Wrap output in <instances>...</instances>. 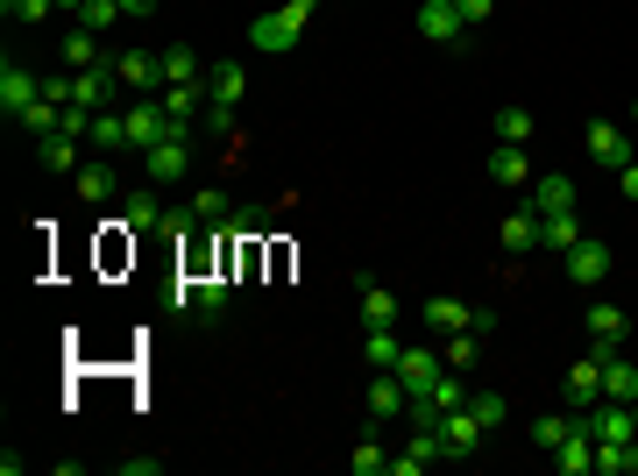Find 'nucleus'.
Listing matches in <instances>:
<instances>
[{
  "label": "nucleus",
  "mask_w": 638,
  "mask_h": 476,
  "mask_svg": "<svg viewBox=\"0 0 638 476\" xmlns=\"http://www.w3.org/2000/svg\"><path fill=\"white\" fill-rule=\"evenodd\" d=\"M320 14V0H277V8L269 14H256V22H248V50H298V36H305V22H313Z\"/></svg>",
  "instance_id": "1"
},
{
  "label": "nucleus",
  "mask_w": 638,
  "mask_h": 476,
  "mask_svg": "<svg viewBox=\"0 0 638 476\" xmlns=\"http://www.w3.org/2000/svg\"><path fill=\"white\" fill-rule=\"evenodd\" d=\"M419 320H425V328H433L440 341L461 334V328H475V334H490V328H497V313H490V307H469V299H454V292H433V299L419 307Z\"/></svg>",
  "instance_id": "2"
},
{
  "label": "nucleus",
  "mask_w": 638,
  "mask_h": 476,
  "mask_svg": "<svg viewBox=\"0 0 638 476\" xmlns=\"http://www.w3.org/2000/svg\"><path fill=\"white\" fill-rule=\"evenodd\" d=\"M43 100V71H29V65H0V114H8V122H22V114Z\"/></svg>",
  "instance_id": "3"
},
{
  "label": "nucleus",
  "mask_w": 638,
  "mask_h": 476,
  "mask_svg": "<svg viewBox=\"0 0 638 476\" xmlns=\"http://www.w3.org/2000/svg\"><path fill=\"white\" fill-rule=\"evenodd\" d=\"M582 334H589L596 356H617V349H625V334H631V313L610 307V299H596V307L582 313Z\"/></svg>",
  "instance_id": "4"
},
{
  "label": "nucleus",
  "mask_w": 638,
  "mask_h": 476,
  "mask_svg": "<svg viewBox=\"0 0 638 476\" xmlns=\"http://www.w3.org/2000/svg\"><path fill=\"white\" fill-rule=\"evenodd\" d=\"M412 29L425 36V43H440V50H454L461 36H469V22H461V8H454V0H419Z\"/></svg>",
  "instance_id": "5"
},
{
  "label": "nucleus",
  "mask_w": 638,
  "mask_h": 476,
  "mask_svg": "<svg viewBox=\"0 0 638 476\" xmlns=\"http://www.w3.org/2000/svg\"><path fill=\"white\" fill-rule=\"evenodd\" d=\"M440 441H448V463H469V455L490 441V427H482L469 406H454V412H440Z\"/></svg>",
  "instance_id": "6"
},
{
  "label": "nucleus",
  "mask_w": 638,
  "mask_h": 476,
  "mask_svg": "<svg viewBox=\"0 0 638 476\" xmlns=\"http://www.w3.org/2000/svg\"><path fill=\"white\" fill-rule=\"evenodd\" d=\"M539 235H547V214H539L532 200L518 206V214L497 221V242H504V256H532V250H539Z\"/></svg>",
  "instance_id": "7"
},
{
  "label": "nucleus",
  "mask_w": 638,
  "mask_h": 476,
  "mask_svg": "<svg viewBox=\"0 0 638 476\" xmlns=\"http://www.w3.org/2000/svg\"><path fill=\"white\" fill-rule=\"evenodd\" d=\"M560 263H568V278H575V284H603V278L617 271L610 242H596V235H582L575 250H560Z\"/></svg>",
  "instance_id": "8"
},
{
  "label": "nucleus",
  "mask_w": 638,
  "mask_h": 476,
  "mask_svg": "<svg viewBox=\"0 0 638 476\" xmlns=\"http://www.w3.org/2000/svg\"><path fill=\"white\" fill-rule=\"evenodd\" d=\"M114 71H121V86L143 100V93H164V57L157 50H114Z\"/></svg>",
  "instance_id": "9"
},
{
  "label": "nucleus",
  "mask_w": 638,
  "mask_h": 476,
  "mask_svg": "<svg viewBox=\"0 0 638 476\" xmlns=\"http://www.w3.org/2000/svg\"><path fill=\"white\" fill-rule=\"evenodd\" d=\"M248 93V65L242 57H213L206 65V107H242Z\"/></svg>",
  "instance_id": "10"
},
{
  "label": "nucleus",
  "mask_w": 638,
  "mask_h": 476,
  "mask_svg": "<svg viewBox=\"0 0 638 476\" xmlns=\"http://www.w3.org/2000/svg\"><path fill=\"white\" fill-rule=\"evenodd\" d=\"M404 406H412V391L397 385V370H376L370 391H362V412H370V420H404Z\"/></svg>",
  "instance_id": "11"
},
{
  "label": "nucleus",
  "mask_w": 638,
  "mask_h": 476,
  "mask_svg": "<svg viewBox=\"0 0 638 476\" xmlns=\"http://www.w3.org/2000/svg\"><path fill=\"white\" fill-rule=\"evenodd\" d=\"M71 193H79L86 206H107L114 193H121V171H114V157H86L79 178H71Z\"/></svg>",
  "instance_id": "12"
},
{
  "label": "nucleus",
  "mask_w": 638,
  "mask_h": 476,
  "mask_svg": "<svg viewBox=\"0 0 638 476\" xmlns=\"http://www.w3.org/2000/svg\"><path fill=\"white\" fill-rule=\"evenodd\" d=\"M589 157L603 164V171H625V164L638 157V143H631L617 122H589Z\"/></svg>",
  "instance_id": "13"
},
{
  "label": "nucleus",
  "mask_w": 638,
  "mask_h": 476,
  "mask_svg": "<svg viewBox=\"0 0 638 476\" xmlns=\"http://www.w3.org/2000/svg\"><path fill=\"white\" fill-rule=\"evenodd\" d=\"M57 57H65V71H92V65H114L107 36H92V29H79V22L65 29V50H57Z\"/></svg>",
  "instance_id": "14"
},
{
  "label": "nucleus",
  "mask_w": 638,
  "mask_h": 476,
  "mask_svg": "<svg viewBox=\"0 0 638 476\" xmlns=\"http://www.w3.org/2000/svg\"><path fill=\"white\" fill-rule=\"evenodd\" d=\"M185 164H192V143H149L143 149V178L149 185H178Z\"/></svg>",
  "instance_id": "15"
},
{
  "label": "nucleus",
  "mask_w": 638,
  "mask_h": 476,
  "mask_svg": "<svg viewBox=\"0 0 638 476\" xmlns=\"http://www.w3.org/2000/svg\"><path fill=\"white\" fill-rule=\"evenodd\" d=\"M560 398H568V406H596V398H603V356H596V349H582V363L568 370V385H560Z\"/></svg>",
  "instance_id": "16"
},
{
  "label": "nucleus",
  "mask_w": 638,
  "mask_h": 476,
  "mask_svg": "<svg viewBox=\"0 0 638 476\" xmlns=\"http://www.w3.org/2000/svg\"><path fill=\"white\" fill-rule=\"evenodd\" d=\"M121 227H128V235H149V227H164L157 185H135V193H121Z\"/></svg>",
  "instance_id": "17"
},
{
  "label": "nucleus",
  "mask_w": 638,
  "mask_h": 476,
  "mask_svg": "<svg viewBox=\"0 0 638 476\" xmlns=\"http://www.w3.org/2000/svg\"><path fill=\"white\" fill-rule=\"evenodd\" d=\"M355 292H362V328H397V292L391 284H376V278H355Z\"/></svg>",
  "instance_id": "18"
},
{
  "label": "nucleus",
  "mask_w": 638,
  "mask_h": 476,
  "mask_svg": "<svg viewBox=\"0 0 638 476\" xmlns=\"http://www.w3.org/2000/svg\"><path fill=\"white\" fill-rule=\"evenodd\" d=\"M553 469H560V476H589V469H596V441H589V406H582V427H575L568 441L553 448Z\"/></svg>",
  "instance_id": "19"
},
{
  "label": "nucleus",
  "mask_w": 638,
  "mask_h": 476,
  "mask_svg": "<svg viewBox=\"0 0 638 476\" xmlns=\"http://www.w3.org/2000/svg\"><path fill=\"white\" fill-rule=\"evenodd\" d=\"M92 157H121V149H135L128 143V107H107V114H92Z\"/></svg>",
  "instance_id": "20"
},
{
  "label": "nucleus",
  "mask_w": 638,
  "mask_h": 476,
  "mask_svg": "<svg viewBox=\"0 0 638 476\" xmlns=\"http://www.w3.org/2000/svg\"><path fill=\"white\" fill-rule=\"evenodd\" d=\"M490 178L511 185V193H526V185L539 178V171L526 164V143H497V149H490Z\"/></svg>",
  "instance_id": "21"
},
{
  "label": "nucleus",
  "mask_w": 638,
  "mask_h": 476,
  "mask_svg": "<svg viewBox=\"0 0 638 476\" xmlns=\"http://www.w3.org/2000/svg\"><path fill=\"white\" fill-rule=\"evenodd\" d=\"M79 143L86 136H65V128H57V136H43V143H36V164H43V171H57V178H79Z\"/></svg>",
  "instance_id": "22"
},
{
  "label": "nucleus",
  "mask_w": 638,
  "mask_h": 476,
  "mask_svg": "<svg viewBox=\"0 0 638 476\" xmlns=\"http://www.w3.org/2000/svg\"><path fill=\"white\" fill-rule=\"evenodd\" d=\"M440 370H448V363H440L433 349H419V341H412V349L397 356V385L412 391V398H419V391H433V377H440Z\"/></svg>",
  "instance_id": "23"
},
{
  "label": "nucleus",
  "mask_w": 638,
  "mask_h": 476,
  "mask_svg": "<svg viewBox=\"0 0 638 476\" xmlns=\"http://www.w3.org/2000/svg\"><path fill=\"white\" fill-rule=\"evenodd\" d=\"M526 200L539 206V214H560V206H575V178L568 171H539V178L526 185Z\"/></svg>",
  "instance_id": "24"
},
{
  "label": "nucleus",
  "mask_w": 638,
  "mask_h": 476,
  "mask_svg": "<svg viewBox=\"0 0 638 476\" xmlns=\"http://www.w3.org/2000/svg\"><path fill=\"white\" fill-rule=\"evenodd\" d=\"M575 427H582V406H560V412H539V420H532V448L539 455H553L560 441H568V434Z\"/></svg>",
  "instance_id": "25"
},
{
  "label": "nucleus",
  "mask_w": 638,
  "mask_h": 476,
  "mask_svg": "<svg viewBox=\"0 0 638 476\" xmlns=\"http://www.w3.org/2000/svg\"><path fill=\"white\" fill-rule=\"evenodd\" d=\"M603 398H617V406H638V363L625 349L603 356Z\"/></svg>",
  "instance_id": "26"
},
{
  "label": "nucleus",
  "mask_w": 638,
  "mask_h": 476,
  "mask_svg": "<svg viewBox=\"0 0 638 476\" xmlns=\"http://www.w3.org/2000/svg\"><path fill=\"white\" fill-rule=\"evenodd\" d=\"M164 57V86H199L206 79V57L192 50V43H170V50H157Z\"/></svg>",
  "instance_id": "27"
},
{
  "label": "nucleus",
  "mask_w": 638,
  "mask_h": 476,
  "mask_svg": "<svg viewBox=\"0 0 638 476\" xmlns=\"http://www.w3.org/2000/svg\"><path fill=\"white\" fill-rule=\"evenodd\" d=\"M362 356H370V370H397V356H404L397 328H362Z\"/></svg>",
  "instance_id": "28"
},
{
  "label": "nucleus",
  "mask_w": 638,
  "mask_h": 476,
  "mask_svg": "<svg viewBox=\"0 0 638 476\" xmlns=\"http://www.w3.org/2000/svg\"><path fill=\"white\" fill-rule=\"evenodd\" d=\"M596 476H638V441H596Z\"/></svg>",
  "instance_id": "29"
},
{
  "label": "nucleus",
  "mask_w": 638,
  "mask_h": 476,
  "mask_svg": "<svg viewBox=\"0 0 638 476\" xmlns=\"http://www.w3.org/2000/svg\"><path fill=\"white\" fill-rule=\"evenodd\" d=\"M575 242H582V214H575V206L547 214V235H539V250H575Z\"/></svg>",
  "instance_id": "30"
},
{
  "label": "nucleus",
  "mask_w": 638,
  "mask_h": 476,
  "mask_svg": "<svg viewBox=\"0 0 638 476\" xmlns=\"http://www.w3.org/2000/svg\"><path fill=\"white\" fill-rule=\"evenodd\" d=\"M440 363H448V370H461V377H469V370L482 363V341H475V328H461V334H448V349H440Z\"/></svg>",
  "instance_id": "31"
},
{
  "label": "nucleus",
  "mask_w": 638,
  "mask_h": 476,
  "mask_svg": "<svg viewBox=\"0 0 638 476\" xmlns=\"http://www.w3.org/2000/svg\"><path fill=\"white\" fill-rule=\"evenodd\" d=\"M192 214H199V227H220L227 214H235V200H227V185H206V193H192Z\"/></svg>",
  "instance_id": "32"
},
{
  "label": "nucleus",
  "mask_w": 638,
  "mask_h": 476,
  "mask_svg": "<svg viewBox=\"0 0 638 476\" xmlns=\"http://www.w3.org/2000/svg\"><path fill=\"white\" fill-rule=\"evenodd\" d=\"M14 128H22V136H36V143H43V136H57V128H65V107L36 100V107H29V114H22V122H14Z\"/></svg>",
  "instance_id": "33"
},
{
  "label": "nucleus",
  "mask_w": 638,
  "mask_h": 476,
  "mask_svg": "<svg viewBox=\"0 0 638 476\" xmlns=\"http://www.w3.org/2000/svg\"><path fill=\"white\" fill-rule=\"evenodd\" d=\"M227 292H235L227 278H199V299H192V313H199V320H220V313H227Z\"/></svg>",
  "instance_id": "34"
},
{
  "label": "nucleus",
  "mask_w": 638,
  "mask_h": 476,
  "mask_svg": "<svg viewBox=\"0 0 638 476\" xmlns=\"http://www.w3.org/2000/svg\"><path fill=\"white\" fill-rule=\"evenodd\" d=\"M469 412H475V420L497 434V427L511 420V398H504V391H475V398H469Z\"/></svg>",
  "instance_id": "35"
},
{
  "label": "nucleus",
  "mask_w": 638,
  "mask_h": 476,
  "mask_svg": "<svg viewBox=\"0 0 638 476\" xmlns=\"http://www.w3.org/2000/svg\"><path fill=\"white\" fill-rule=\"evenodd\" d=\"M532 114L526 107H497V143H532Z\"/></svg>",
  "instance_id": "36"
},
{
  "label": "nucleus",
  "mask_w": 638,
  "mask_h": 476,
  "mask_svg": "<svg viewBox=\"0 0 638 476\" xmlns=\"http://www.w3.org/2000/svg\"><path fill=\"white\" fill-rule=\"evenodd\" d=\"M114 22H128L121 0H86V8H79V29H92V36H107Z\"/></svg>",
  "instance_id": "37"
},
{
  "label": "nucleus",
  "mask_w": 638,
  "mask_h": 476,
  "mask_svg": "<svg viewBox=\"0 0 638 476\" xmlns=\"http://www.w3.org/2000/svg\"><path fill=\"white\" fill-rule=\"evenodd\" d=\"M347 463H355V476H391V455H383L376 441H355V455H347Z\"/></svg>",
  "instance_id": "38"
},
{
  "label": "nucleus",
  "mask_w": 638,
  "mask_h": 476,
  "mask_svg": "<svg viewBox=\"0 0 638 476\" xmlns=\"http://www.w3.org/2000/svg\"><path fill=\"white\" fill-rule=\"evenodd\" d=\"M50 8H57V0H0V14H8V22H22V29H29V22H43Z\"/></svg>",
  "instance_id": "39"
},
{
  "label": "nucleus",
  "mask_w": 638,
  "mask_h": 476,
  "mask_svg": "<svg viewBox=\"0 0 638 476\" xmlns=\"http://www.w3.org/2000/svg\"><path fill=\"white\" fill-rule=\"evenodd\" d=\"M43 100L50 107H71V71H43Z\"/></svg>",
  "instance_id": "40"
},
{
  "label": "nucleus",
  "mask_w": 638,
  "mask_h": 476,
  "mask_svg": "<svg viewBox=\"0 0 638 476\" xmlns=\"http://www.w3.org/2000/svg\"><path fill=\"white\" fill-rule=\"evenodd\" d=\"M114 469H121V476H164V455H121Z\"/></svg>",
  "instance_id": "41"
},
{
  "label": "nucleus",
  "mask_w": 638,
  "mask_h": 476,
  "mask_svg": "<svg viewBox=\"0 0 638 476\" xmlns=\"http://www.w3.org/2000/svg\"><path fill=\"white\" fill-rule=\"evenodd\" d=\"M454 8H461V22H469V29H482L497 14V0H454Z\"/></svg>",
  "instance_id": "42"
},
{
  "label": "nucleus",
  "mask_w": 638,
  "mask_h": 476,
  "mask_svg": "<svg viewBox=\"0 0 638 476\" xmlns=\"http://www.w3.org/2000/svg\"><path fill=\"white\" fill-rule=\"evenodd\" d=\"M617 193H625V200H631V206H638V157H631V164H625V171H617Z\"/></svg>",
  "instance_id": "43"
},
{
  "label": "nucleus",
  "mask_w": 638,
  "mask_h": 476,
  "mask_svg": "<svg viewBox=\"0 0 638 476\" xmlns=\"http://www.w3.org/2000/svg\"><path fill=\"white\" fill-rule=\"evenodd\" d=\"M164 8V0H121V14H128V22H143V14H157Z\"/></svg>",
  "instance_id": "44"
},
{
  "label": "nucleus",
  "mask_w": 638,
  "mask_h": 476,
  "mask_svg": "<svg viewBox=\"0 0 638 476\" xmlns=\"http://www.w3.org/2000/svg\"><path fill=\"white\" fill-rule=\"evenodd\" d=\"M57 8H65V14H71V22H79V8H86V0H57Z\"/></svg>",
  "instance_id": "45"
},
{
  "label": "nucleus",
  "mask_w": 638,
  "mask_h": 476,
  "mask_svg": "<svg viewBox=\"0 0 638 476\" xmlns=\"http://www.w3.org/2000/svg\"><path fill=\"white\" fill-rule=\"evenodd\" d=\"M631 427H638V406H631Z\"/></svg>",
  "instance_id": "46"
},
{
  "label": "nucleus",
  "mask_w": 638,
  "mask_h": 476,
  "mask_svg": "<svg viewBox=\"0 0 638 476\" xmlns=\"http://www.w3.org/2000/svg\"><path fill=\"white\" fill-rule=\"evenodd\" d=\"M631 114H638V107H631Z\"/></svg>",
  "instance_id": "47"
}]
</instances>
